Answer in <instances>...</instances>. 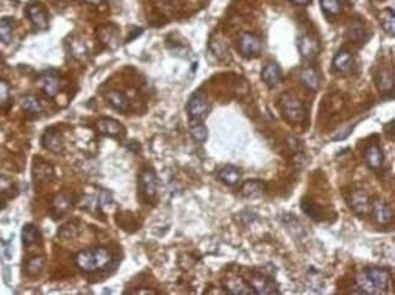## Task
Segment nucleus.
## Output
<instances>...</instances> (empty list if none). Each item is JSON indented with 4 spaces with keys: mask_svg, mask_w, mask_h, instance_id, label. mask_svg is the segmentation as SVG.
<instances>
[{
    "mask_svg": "<svg viewBox=\"0 0 395 295\" xmlns=\"http://www.w3.org/2000/svg\"><path fill=\"white\" fill-rule=\"evenodd\" d=\"M390 281L389 270L384 267H367L359 277L358 285L360 294H382L387 291Z\"/></svg>",
    "mask_w": 395,
    "mask_h": 295,
    "instance_id": "obj_1",
    "label": "nucleus"
},
{
    "mask_svg": "<svg viewBox=\"0 0 395 295\" xmlns=\"http://www.w3.org/2000/svg\"><path fill=\"white\" fill-rule=\"evenodd\" d=\"M74 263L78 269L85 272H94L105 270L111 265L112 255L108 249L103 247L85 249L75 255Z\"/></svg>",
    "mask_w": 395,
    "mask_h": 295,
    "instance_id": "obj_2",
    "label": "nucleus"
},
{
    "mask_svg": "<svg viewBox=\"0 0 395 295\" xmlns=\"http://www.w3.org/2000/svg\"><path fill=\"white\" fill-rule=\"evenodd\" d=\"M281 107L282 114L291 123H300L306 118V109L303 103L290 94L281 97Z\"/></svg>",
    "mask_w": 395,
    "mask_h": 295,
    "instance_id": "obj_3",
    "label": "nucleus"
},
{
    "mask_svg": "<svg viewBox=\"0 0 395 295\" xmlns=\"http://www.w3.org/2000/svg\"><path fill=\"white\" fill-rule=\"evenodd\" d=\"M239 51L246 59L259 56L261 53V40L257 35L245 33L239 40Z\"/></svg>",
    "mask_w": 395,
    "mask_h": 295,
    "instance_id": "obj_4",
    "label": "nucleus"
},
{
    "mask_svg": "<svg viewBox=\"0 0 395 295\" xmlns=\"http://www.w3.org/2000/svg\"><path fill=\"white\" fill-rule=\"evenodd\" d=\"M186 109L191 119H202L209 109L206 96L201 91H196L188 99Z\"/></svg>",
    "mask_w": 395,
    "mask_h": 295,
    "instance_id": "obj_5",
    "label": "nucleus"
},
{
    "mask_svg": "<svg viewBox=\"0 0 395 295\" xmlns=\"http://www.w3.org/2000/svg\"><path fill=\"white\" fill-rule=\"evenodd\" d=\"M140 187H141L142 193L147 198H154L157 194L158 181L157 176L152 169H146L140 175Z\"/></svg>",
    "mask_w": 395,
    "mask_h": 295,
    "instance_id": "obj_6",
    "label": "nucleus"
},
{
    "mask_svg": "<svg viewBox=\"0 0 395 295\" xmlns=\"http://www.w3.org/2000/svg\"><path fill=\"white\" fill-rule=\"evenodd\" d=\"M42 144L48 151L53 152V153H61L63 150L62 136H61L59 130H56L55 128H49L44 133Z\"/></svg>",
    "mask_w": 395,
    "mask_h": 295,
    "instance_id": "obj_7",
    "label": "nucleus"
},
{
    "mask_svg": "<svg viewBox=\"0 0 395 295\" xmlns=\"http://www.w3.org/2000/svg\"><path fill=\"white\" fill-rule=\"evenodd\" d=\"M297 47L300 55L305 57V59H314L316 55L319 54V51H320L318 40H315L310 35H302L300 38H298Z\"/></svg>",
    "mask_w": 395,
    "mask_h": 295,
    "instance_id": "obj_8",
    "label": "nucleus"
},
{
    "mask_svg": "<svg viewBox=\"0 0 395 295\" xmlns=\"http://www.w3.org/2000/svg\"><path fill=\"white\" fill-rule=\"evenodd\" d=\"M27 15L30 22L34 24L35 28L47 29L49 27V21L47 12L41 4H32L27 8Z\"/></svg>",
    "mask_w": 395,
    "mask_h": 295,
    "instance_id": "obj_9",
    "label": "nucleus"
},
{
    "mask_svg": "<svg viewBox=\"0 0 395 295\" xmlns=\"http://www.w3.org/2000/svg\"><path fill=\"white\" fill-rule=\"evenodd\" d=\"M42 84L43 89H44L45 94L48 96L54 97L57 95L60 90V78L59 73L53 69H49V71L44 72L42 75Z\"/></svg>",
    "mask_w": 395,
    "mask_h": 295,
    "instance_id": "obj_10",
    "label": "nucleus"
},
{
    "mask_svg": "<svg viewBox=\"0 0 395 295\" xmlns=\"http://www.w3.org/2000/svg\"><path fill=\"white\" fill-rule=\"evenodd\" d=\"M372 214L373 218L376 219V221L381 225H387L390 223L391 219H393V213H391L390 206L387 203L383 202L381 199L373 200L372 203Z\"/></svg>",
    "mask_w": 395,
    "mask_h": 295,
    "instance_id": "obj_11",
    "label": "nucleus"
},
{
    "mask_svg": "<svg viewBox=\"0 0 395 295\" xmlns=\"http://www.w3.org/2000/svg\"><path fill=\"white\" fill-rule=\"evenodd\" d=\"M364 159L369 168L379 169L383 165V162H384V154H383V151L379 146L371 145L365 151Z\"/></svg>",
    "mask_w": 395,
    "mask_h": 295,
    "instance_id": "obj_12",
    "label": "nucleus"
},
{
    "mask_svg": "<svg viewBox=\"0 0 395 295\" xmlns=\"http://www.w3.org/2000/svg\"><path fill=\"white\" fill-rule=\"evenodd\" d=\"M95 127L101 135L118 136L122 133V124L112 118H101L95 123Z\"/></svg>",
    "mask_w": 395,
    "mask_h": 295,
    "instance_id": "obj_13",
    "label": "nucleus"
},
{
    "mask_svg": "<svg viewBox=\"0 0 395 295\" xmlns=\"http://www.w3.org/2000/svg\"><path fill=\"white\" fill-rule=\"evenodd\" d=\"M261 79L269 88H273L281 83L282 73L278 63H269L264 67L261 71Z\"/></svg>",
    "mask_w": 395,
    "mask_h": 295,
    "instance_id": "obj_14",
    "label": "nucleus"
},
{
    "mask_svg": "<svg viewBox=\"0 0 395 295\" xmlns=\"http://www.w3.org/2000/svg\"><path fill=\"white\" fill-rule=\"evenodd\" d=\"M105 97H106V101H107L114 109H117V111L124 112L127 111V109H129L130 107L129 99H128L126 94L121 93V91H117V90L108 91V93L105 95Z\"/></svg>",
    "mask_w": 395,
    "mask_h": 295,
    "instance_id": "obj_15",
    "label": "nucleus"
},
{
    "mask_svg": "<svg viewBox=\"0 0 395 295\" xmlns=\"http://www.w3.org/2000/svg\"><path fill=\"white\" fill-rule=\"evenodd\" d=\"M218 179L223 184L227 185V186H235L237 182L241 179V173L240 170L233 165H226L223 169L219 170L218 173Z\"/></svg>",
    "mask_w": 395,
    "mask_h": 295,
    "instance_id": "obj_16",
    "label": "nucleus"
},
{
    "mask_svg": "<svg viewBox=\"0 0 395 295\" xmlns=\"http://www.w3.org/2000/svg\"><path fill=\"white\" fill-rule=\"evenodd\" d=\"M54 169L53 166L49 165L45 162H36L33 166V178L34 181L38 182H47L54 179Z\"/></svg>",
    "mask_w": 395,
    "mask_h": 295,
    "instance_id": "obj_17",
    "label": "nucleus"
},
{
    "mask_svg": "<svg viewBox=\"0 0 395 295\" xmlns=\"http://www.w3.org/2000/svg\"><path fill=\"white\" fill-rule=\"evenodd\" d=\"M352 63H354V59H352V55L349 53L348 50H339L337 53L336 56L333 59V67L339 72H346L352 67Z\"/></svg>",
    "mask_w": 395,
    "mask_h": 295,
    "instance_id": "obj_18",
    "label": "nucleus"
},
{
    "mask_svg": "<svg viewBox=\"0 0 395 295\" xmlns=\"http://www.w3.org/2000/svg\"><path fill=\"white\" fill-rule=\"evenodd\" d=\"M300 78L304 85L310 90H318L320 87V75L312 67H306L305 69H303Z\"/></svg>",
    "mask_w": 395,
    "mask_h": 295,
    "instance_id": "obj_19",
    "label": "nucleus"
},
{
    "mask_svg": "<svg viewBox=\"0 0 395 295\" xmlns=\"http://www.w3.org/2000/svg\"><path fill=\"white\" fill-rule=\"evenodd\" d=\"M243 196L247 198H259L264 193V184L258 180H249L243 184Z\"/></svg>",
    "mask_w": 395,
    "mask_h": 295,
    "instance_id": "obj_20",
    "label": "nucleus"
},
{
    "mask_svg": "<svg viewBox=\"0 0 395 295\" xmlns=\"http://www.w3.org/2000/svg\"><path fill=\"white\" fill-rule=\"evenodd\" d=\"M226 289L229 291V294H236V295L255 294L253 288H252L248 283H246L243 279H240V278L230 281L226 285Z\"/></svg>",
    "mask_w": 395,
    "mask_h": 295,
    "instance_id": "obj_21",
    "label": "nucleus"
},
{
    "mask_svg": "<svg viewBox=\"0 0 395 295\" xmlns=\"http://www.w3.org/2000/svg\"><path fill=\"white\" fill-rule=\"evenodd\" d=\"M379 22H381L383 29L385 30L387 34H389L390 36H394L395 17H394L393 9H385L384 11H382V14L379 15Z\"/></svg>",
    "mask_w": 395,
    "mask_h": 295,
    "instance_id": "obj_22",
    "label": "nucleus"
},
{
    "mask_svg": "<svg viewBox=\"0 0 395 295\" xmlns=\"http://www.w3.org/2000/svg\"><path fill=\"white\" fill-rule=\"evenodd\" d=\"M351 208L358 213H365L369 209L370 202L367 194L363 192V191H357L351 194V200H350Z\"/></svg>",
    "mask_w": 395,
    "mask_h": 295,
    "instance_id": "obj_23",
    "label": "nucleus"
},
{
    "mask_svg": "<svg viewBox=\"0 0 395 295\" xmlns=\"http://www.w3.org/2000/svg\"><path fill=\"white\" fill-rule=\"evenodd\" d=\"M190 132L197 142H205L208 138V130L201 119L190 120Z\"/></svg>",
    "mask_w": 395,
    "mask_h": 295,
    "instance_id": "obj_24",
    "label": "nucleus"
},
{
    "mask_svg": "<svg viewBox=\"0 0 395 295\" xmlns=\"http://www.w3.org/2000/svg\"><path fill=\"white\" fill-rule=\"evenodd\" d=\"M53 208H54V213L59 217H62V215L67 214L69 212V209L72 208V202L71 198L66 194H59L56 198L54 199L53 203Z\"/></svg>",
    "mask_w": 395,
    "mask_h": 295,
    "instance_id": "obj_25",
    "label": "nucleus"
},
{
    "mask_svg": "<svg viewBox=\"0 0 395 295\" xmlns=\"http://www.w3.org/2000/svg\"><path fill=\"white\" fill-rule=\"evenodd\" d=\"M300 208H302L304 214H305L308 218L311 219V220L321 221L322 219H324V214H322L321 209L306 198H304L302 200V203H300Z\"/></svg>",
    "mask_w": 395,
    "mask_h": 295,
    "instance_id": "obj_26",
    "label": "nucleus"
},
{
    "mask_svg": "<svg viewBox=\"0 0 395 295\" xmlns=\"http://www.w3.org/2000/svg\"><path fill=\"white\" fill-rule=\"evenodd\" d=\"M255 294H275L273 291H278V288L273 287V283L266 277H260L254 279L252 283Z\"/></svg>",
    "mask_w": 395,
    "mask_h": 295,
    "instance_id": "obj_27",
    "label": "nucleus"
},
{
    "mask_svg": "<svg viewBox=\"0 0 395 295\" xmlns=\"http://www.w3.org/2000/svg\"><path fill=\"white\" fill-rule=\"evenodd\" d=\"M377 85H378L379 90L383 91V93L393 91V88H394L393 73L387 71V69H383V71L379 72L378 77H377Z\"/></svg>",
    "mask_w": 395,
    "mask_h": 295,
    "instance_id": "obj_28",
    "label": "nucleus"
},
{
    "mask_svg": "<svg viewBox=\"0 0 395 295\" xmlns=\"http://www.w3.org/2000/svg\"><path fill=\"white\" fill-rule=\"evenodd\" d=\"M21 106L26 112L30 114H38L42 112V105L35 96L27 95L21 99Z\"/></svg>",
    "mask_w": 395,
    "mask_h": 295,
    "instance_id": "obj_29",
    "label": "nucleus"
},
{
    "mask_svg": "<svg viewBox=\"0 0 395 295\" xmlns=\"http://www.w3.org/2000/svg\"><path fill=\"white\" fill-rule=\"evenodd\" d=\"M45 258L44 257H34L32 258L26 265V272L29 276H36L43 271L45 267Z\"/></svg>",
    "mask_w": 395,
    "mask_h": 295,
    "instance_id": "obj_30",
    "label": "nucleus"
},
{
    "mask_svg": "<svg viewBox=\"0 0 395 295\" xmlns=\"http://www.w3.org/2000/svg\"><path fill=\"white\" fill-rule=\"evenodd\" d=\"M12 40V22L9 18L0 20V41L9 44Z\"/></svg>",
    "mask_w": 395,
    "mask_h": 295,
    "instance_id": "obj_31",
    "label": "nucleus"
},
{
    "mask_svg": "<svg viewBox=\"0 0 395 295\" xmlns=\"http://www.w3.org/2000/svg\"><path fill=\"white\" fill-rule=\"evenodd\" d=\"M38 238V230L32 224L24 225L22 229V242L24 245H30Z\"/></svg>",
    "mask_w": 395,
    "mask_h": 295,
    "instance_id": "obj_32",
    "label": "nucleus"
},
{
    "mask_svg": "<svg viewBox=\"0 0 395 295\" xmlns=\"http://www.w3.org/2000/svg\"><path fill=\"white\" fill-rule=\"evenodd\" d=\"M321 8L331 15L339 14L342 10L339 0H321Z\"/></svg>",
    "mask_w": 395,
    "mask_h": 295,
    "instance_id": "obj_33",
    "label": "nucleus"
},
{
    "mask_svg": "<svg viewBox=\"0 0 395 295\" xmlns=\"http://www.w3.org/2000/svg\"><path fill=\"white\" fill-rule=\"evenodd\" d=\"M111 204H113V199H112L111 194L107 193V192H102L101 196H100V198H99L100 208L103 209V208H106V206H109Z\"/></svg>",
    "mask_w": 395,
    "mask_h": 295,
    "instance_id": "obj_34",
    "label": "nucleus"
},
{
    "mask_svg": "<svg viewBox=\"0 0 395 295\" xmlns=\"http://www.w3.org/2000/svg\"><path fill=\"white\" fill-rule=\"evenodd\" d=\"M349 34H350L351 38L354 39V41H360L361 39L364 38V30H363V28H360V27L357 26V27H354V28L350 29Z\"/></svg>",
    "mask_w": 395,
    "mask_h": 295,
    "instance_id": "obj_35",
    "label": "nucleus"
},
{
    "mask_svg": "<svg viewBox=\"0 0 395 295\" xmlns=\"http://www.w3.org/2000/svg\"><path fill=\"white\" fill-rule=\"evenodd\" d=\"M9 97V85L5 81L0 80V103L4 102Z\"/></svg>",
    "mask_w": 395,
    "mask_h": 295,
    "instance_id": "obj_36",
    "label": "nucleus"
},
{
    "mask_svg": "<svg viewBox=\"0 0 395 295\" xmlns=\"http://www.w3.org/2000/svg\"><path fill=\"white\" fill-rule=\"evenodd\" d=\"M291 2H292V3H294V4L305 6V5H309L310 3L312 2V0H291Z\"/></svg>",
    "mask_w": 395,
    "mask_h": 295,
    "instance_id": "obj_37",
    "label": "nucleus"
},
{
    "mask_svg": "<svg viewBox=\"0 0 395 295\" xmlns=\"http://www.w3.org/2000/svg\"><path fill=\"white\" fill-rule=\"evenodd\" d=\"M87 2L90 3V4L97 5V4H100V3H102V0H87Z\"/></svg>",
    "mask_w": 395,
    "mask_h": 295,
    "instance_id": "obj_38",
    "label": "nucleus"
},
{
    "mask_svg": "<svg viewBox=\"0 0 395 295\" xmlns=\"http://www.w3.org/2000/svg\"><path fill=\"white\" fill-rule=\"evenodd\" d=\"M2 208H3V204H2V202H0V210H2Z\"/></svg>",
    "mask_w": 395,
    "mask_h": 295,
    "instance_id": "obj_39",
    "label": "nucleus"
}]
</instances>
